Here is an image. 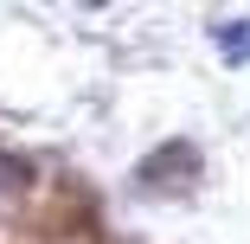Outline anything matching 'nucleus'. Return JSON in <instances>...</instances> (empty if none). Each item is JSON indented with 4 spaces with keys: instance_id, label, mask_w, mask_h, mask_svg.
<instances>
[{
    "instance_id": "1",
    "label": "nucleus",
    "mask_w": 250,
    "mask_h": 244,
    "mask_svg": "<svg viewBox=\"0 0 250 244\" xmlns=\"http://www.w3.org/2000/svg\"><path fill=\"white\" fill-rule=\"evenodd\" d=\"M218 39H225V58H231V65H244V58H250V20L218 26Z\"/></svg>"
},
{
    "instance_id": "2",
    "label": "nucleus",
    "mask_w": 250,
    "mask_h": 244,
    "mask_svg": "<svg viewBox=\"0 0 250 244\" xmlns=\"http://www.w3.org/2000/svg\"><path fill=\"white\" fill-rule=\"evenodd\" d=\"M7 193H13V174H7V167H0V200H7Z\"/></svg>"
}]
</instances>
